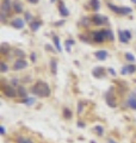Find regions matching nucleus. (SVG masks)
Returning a JSON list of instances; mask_svg holds the SVG:
<instances>
[{
    "label": "nucleus",
    "instance_id": "2eb2a0df",
    "mask_svg": "<svg viewBox=\"0 0 136 143\" xmlns=\"http://www.w3.org/2000/svg\"><path fill=\"white\" fill-rule=\"evenodd\" d=\"M13 9H14V11H16V13H22V12H23V5H22V3H19V1H14Z\"/></svg>",
    "mask_w": 136,
    "mask_h": 143
},
{
    "label": "nucleus",
    "instance_id": "ea45409f",
    "mask_svg": "<svg viewBox=\"0 0 136 143\" xmlns=\"http://www.w3.org/2000/svg\"><path fill=\"white\" fill-rule=\"evenodd\" d=\"M78 112H79V113H81V112H82V103H81V101L79 103V109H78Z\"/></svg>",
    "mask_w": 136,
    "mask_h": 143
},
{
    "label": "nucleus",
    "instance_id": "f3484780",
    "mask_svg": "<svg viewBox=\"0 0 136 143\" xmlns=\"http://www.w3.org/2000/svg\"><path fill=\"white\" fill-rule=\"evenodd\" d=\"M50 69H51V73H53V74H56V73H57V61L54 60V58L50 61Z\"/></svg>",
    "mask_w": 136,
    "mask_h": 143
},
{
    "label": "nucleus",
    "instance_id": "7ed1b4c3",
    "mask_svg": "<svg viewBox=\"0 0 136 143\" xmlns=\"http://www.w3.org/2000/svg\"><path fill=\"white\" fill-rule=\"evenodd\" d=\"M3 92H4V94L6 95V97H9V98H14V97L18 94V92L10 85L3 86Z\"/></svg>",
    "mask_w": 136,
    "mask_h": 143
},
{
    "label": "nucleus",
    "instance_id": "f8f14e48",
    "mask_svg": "<svg viewBox=\"0 0 136 143\" xmlns=\"http://www.w3.org/2000/svg\"><path fill=\"white\" fill-rule=\"evenodd\" d=\"M59 12L62 17H68L69 16V11L67 10V7L64 6V4L62 1H59Z\"/></svg>",
    "mask_w": 136,
    "mask_h": 143
},
{
    "label": "nucleus",
    "instance_id": "37998d69",
    "mask_svg": "<svg viewBox=\"0 0 136 143\" xmlns=\"http://www.w3.org/2000/svg\"><path fill=\"white\" fill-rule=\"evenodd\" d=\"M0 132H1V135H5V128H4V126H1V128H0Z\"/></svg>",
    "mask_w": 136,
    "mask_h": 143
},
{
    "label": "nucleus",
    "instance_id": "e433bc0d",
    "mask_svg": "<svg viewBox=\"0 0 136 143\" xmlns=\"http://www.w3.org/2000/svg\"><path fill=\"white\" fill-rule=\"evenodd\" d=\"M64 24V20H59V22L55 23V26H61V25H63Z\"/></svg>",
    "mask_w": 136,
    "mask_h": 143
},
{
    "label": "nucleus",
    "instance_id": "4c0bfd02",
    "mask_svg": "<svg viewBox=\"0 0 136 143\" xmlns=\"http://www.w3.org/2000/svg\"><path fill=\"white\" fill-rule=\"evenodd\" d=\"M124 33H125V36H127L129 40L131 38V33H130V31H128V30H124Z\"/></svg>",
    "mask_w": 136,
    "mask_h": 143
},
{
    "label": "nucleus",
    "instance_id": "a19ab883",
    "mask_svg": "<svg viewBox=\"0 0 136 143\" xmlns=\"http://www.w3.org/2000/svg\"><path fill=\"white\" fill-rule=\"evenodd\" d=\"M109 72H110V74H111V75H116V72H115L113 68H109Z\"/></svg>",
    "mask_w": 136,
    "mask_h": 143
},
{
    "label": "nucleus",
    "instance_id": "a211bd4d",
    "mask_svg": "<svg viewBox=\"0 0 136 143\" xmlns=\"http://www.w3.org/2000/svg\"><path fill=\"white\" fill-rule=\"evenodd\" d=\"M29 25H30V29L32 31H37L41 27V22H31Z\"/></svg>",
    "mask_w": 136,
    "mask_h": 143
},
{
    "label": "nucleus",
    "instance_id": "423d86ee",
    "mask_svg": "<svg viewBox=\"0 0 136 143\" xmlns=\"http://www.w3.org/2000/svg\"><path fill=\"white\" fill-rule=\"evenodd\" d=\"M92 37H93V41H94L95 43H101V42H104V40H105V35L103 31L92 32Z\"/></svg>",
    "mask_w": 136,
    "mask_h": 143
},
{
    "label": "nucleus",
    "instance_id": "bb28decb",
    "mask_svg": "<svg viewBox=\"0 0 136 143\" xmlns=\"http://www.w3.org/2000/svg\"><path fill=\"white\" fill-rule=\"evenodd\" d=\"M18 143H33L30 138H26V137H19L18 141H17Z\"/></svg>",
    "mask_w": 136,
    "mask_h": 143
},
{
    "label": "nucleus",
    "instance_id": "72a5a7b5",
    "mask_svg": "<svg viewBox=\"0 0 136 143\" xmlns=\"http://www.w3.org/2000/svg\"><path fill=\"white\" fill-rule=\"evenodd\" d=\"M25 20H27V22H31V20H32L31 13H29V12H26V13H25Z\"/></svg>",
    "mask_w": 136,
    "mask_h": 143
},
{
    "label": "nucleus",
    "instance_id": "412c9836",
    "mask_svg": "<svg viewBox=\"0 0 136 143\" xmlns=\"http://www.w3.org/2000/svg\"><path fill=\"white\" fill-rule=\"evenodd\" d=\"M17 92H18L19 97H22V98H25V97H26V89L24 88L23 86H19L18 89H17Z\"/></svg>",
    "mask_w": 136,
    "mask_h": 143
},
{
    "label": "nucleus",
    "instance_id": "58836bf2",
    "mask_svg": "<svg viewBox=\"0 0 136 143\" xmlns=\"http://www.w3.org/2000/svg\"><path fill=\"white\" fill-rule=\"evenodd\" d=\"M30 57H31V61H32V62H35V61H36V54H35V53H32Z\"/></svg>",
    "mask_w": 136,
    "mask_h": 143
},
{
    "label": "nucleus",
    "instance_id": "6ab92c4d",
    "mask_svg": "<svg viewBox=\"0 0 136 143\" xmlns=\"http://www.w3.org/2000/svg\"><path fill=\"white\" fill-rule=\"evenodd\" d=\"M103 32H104V35H105V38H108L109 41L115 40V36H113V33H112L111 30H103Z\"/></svg>",
    "mask_w": 136,
    "mask_h": 143
},
{
    "label": "nucleus",
    "instance_id": "f704fd0d",
    "mask_svg": "<svg viewBox=\"0 0 136 143\" xmlns=\"http://www.w3.org/2000/svg\"><path fill=\"white\" fill-rule=\"evenodd\" d=\"M45 50H49V51H51V53H54V51H55V50L53 49V47H51V45H49V44L45 45Z\"/></svg>",
    "mask_w": 136,
    "mask_h": 143
},
{
    "label": "nucleus",
    "instance_id": "a18cd8bd",
    "mask_svg": "<svg viewBox=\"0 0 136 143\" xmlns=\"http://www.w3.org/2000/svg\"><path fill=\"white\" fill-rule=\"evenodd\" d=\"M109 143H116V142H113L112 139H110V141H109Z\"/></svg>",
    "mask_w": 136,
    "mask_h": 143
},
{
    "label": "nucleus",
    "instance_id": "9d476101",
    "mask_svg": "<svg viewBox=\"0 0 136 143\" xmlns=\"http://www.w3.org/2000/svg\"><path fill=\"white\" fill-rule=\"evenodd\" d=\"M11 25L14 27V29H18V30H20V29H23L24 27V20L23 19H20V18H14L13 20L11 22Z\"/></svg>",
    "mask_w": 136,
    "mask_h": 143
},
{
    "label": "nucleus",
    "instance_id": "de8ad7c7",
    "mask_svg": "<svg viewBox=\"0 0 136 143\" xmlns=\"http://www.w3.org/2000/svg\"><path fill=\"white\" fill-rule=\"evenodd\" d=\"M54 1H55V0H51V3H54Z\"/></svg>",
    "mask_w": 136,
    "mask_h": 143
},
{
    "label": "nucleus",
    "instance_id": "6e6552de",
    "mask_svg": "<svg viewBox=\"0 0 136 143\" xmlns=\"http://www.w3.org/2000/svg\"><path fill=\"white\" fill-rule=\"evenodd\" d=\"M105 100H106V103H108L109 106H111V107L116 106V101H115V98L112 97V92L111 91H108L105 93Z\"/></svg>",
    "mask_w": 136,
    "mask_h": 143
},
{
    "label": "nucleus",
    "instance_id": "ddd939ff",
    "mask_svg": "<svg viewBox=\"0 0 136 143\" xmlns=\"http://www.w3.org/2000/svg\"><path fill=\"white\" fill-rule=\"evenodd\" d=\"M108 55H109V54H108L106 50H98V51L94 53V56L98 58V60H100V61H104L105 58L108 57Z\"/></svg>",
    "mask_w": 136,
    "mask_h": 143
},
{
    "label": "nucleus",
    "instance_id": "dca6fc26",
    "mask_svg": "<svg viewBox=\"0 0 136 143\" xmlns=\"http://www.w3.org/2000/svg\"><path fill=\"white\" fill-rule=\"evenodd\" d=\"M118 37H119V41H121L122 43H128V42H129V38L125 36L124 31H122V30L118 31Z\"/></svg>",
    "mask_w": 136,
    "mask_h": 143
},
{
    "label": "nucleus",
    "instance_id": "7c9ffc66",
    "mask_svg": "<svg viewBox=\"0 0 136 143\" xmlns=\"http://www.w3.org/2000/svg\"><path fill=\"white\" fill-rule=\"evenodd\" d=\"M128 72H129V73H134V72H136L135 64H128Z\"/></svg>",
    "mask_w": 136,
    "mask_h": 143
},
{
    "label": "nucleus",
    "instance_id": "cd10ccee",
    "mask_svg": "<svg viewBox=\"0 0 136 143\" xmlns=\"http://www.w3.org/2000/svg\"><path fill=\"white\" fill-rule=\"evenodd\" d=\"M24 104H26V105H32V104L35 103V99L33 98H26V99H24V100H22Z\"/></svg>",
    "mask_w": 136,
    "mask_h": 143
},
{
    "label": "nucleus",
    "instance_id": "2f4dec72",
    "mask_svg": "<svg viewBox=\"0 0 136 143\" xmlns=\"http://www.w3.org/2000/svg\"><path fill=\"white\" fill-rule=\"evenodd\" d=\"M94 131H97V134L98 135H103V132H104V130H103V126H95L94 128Z\"/></svg>",
    "mask_w": 136,
    "mask_h": 143
},
{
    "label": "nucleus",
    "instance_id": "b1692460",
    "mask_svg": "<svg viewBox=\"0 0 136 143\" xmlns=\"http://www.w3.org/2000/svg\"><path fill=\"white\" fill-rule=\"evenodd\" d=\"M7 70H9V66L5 62H0V72L1 73H6Z\"/></svg>",
    "mask_w": 136,
    "mask_h": 143
},
{
    "label": "nucleus",
    "instance_id": "5701e85b",
    "mask_svg": "<svg viewBox=\"0 0 136 143\" xmlns=\"http://www.w3.org/2000/svg\"><path fill=\"white\" fill-rule=\"evenodd\" d=\"M0 51H1V54H7V51H10V47L9 44H6V43H3L1 44V48H0Z\"/></svg>",
    "mask_w": 136,
    "mask_h": 143
},
{
    "label": "nucleus",
    "instance_id": "4be33fe9",
    "mask_svg": "<svg viewBox=\"0 0 136 143\" xmlns=\"http://www.w3.org/2000/svg\"><path fill=\"white\" fill-rule=\"evenodd\" d=\"M75 42L73 40H66V42H64V47H66V50H67L68 53L71 51V48H72V45L74 44Z\"/></svg>",
    "mask_w": 136,
    "mask_h": 143
},
{
    "label": "nucleus",
    "instance_id": "aec40b11",
    "mask_svg": "<svg viewBox=\"0 0 136 143\" xmlns=\"http://www.w3.org/2000/svg\"><path fill=\"white\" fill-rule=\"evenodd\" d=\"M53 40H54V44H55V47H56L57 51H59V53H61V51H62V48H61V45H60L59 37H57V36H54V37H53Z\"/></svg>",
    "mask_w": 136,
    "mask_h": 143
},
{
    "label": "nucleus",
    "instance_id": "49530a36",
    "mask_svg": "<svg viewBox=\"0 0 136 143\" xmlns=\"http://www.w3.org/2000/svg\"><path fill=\"white\" fill-rule=\"evenodd\" d=\"M131 1H132V3H135V4H136V0H131Z\"/></svg>",
    "mask_w": 136,
    "mask_h": 143
},
{
    "label": "nucleus",
    "instance_id": "c756f323",
    "mask_svg": "<svg viewBox=\"0 0 136 143\" xmlns=\"http://www.w3.org/2000/svg\"><path fill=\"white\" fill-rule=\"evenodd\" d=\"M63 115H64L66 118H68V119H71V118H72V112H71V110H68V109H64Z\"/></svg>",
    "mask_w": 136,
    "mask_h": 143
},
{
    "label": "nucleus",
    "instance_id": "1a4fd4ad",
    "mask_svg": "<svg viewBox=\"0 0 136 143\" xmlns=\"http://www.w3.org/2000/svg\"><path fill=\"white\" fill-rule=\"evenodd\" d=\"M127 105L130 109H132V110H136V94L132 92L131 94H130V97L128 98L127 100Z\"/></svg>",
    "mask_w": 136,
    "mask_h": 143
},
{
    "label": "nucleus",
    "instance_id": "473e14b6",
    "mask_svg": "<svg viewBox=\"0 0 136 143\" xmlns=\"http://www.w3.org/2000/svg\"><path fill=\"white\" fill-rule=\"evenodd\" d=\"M121 74L122 75H125V74H129V72H128V66H124V67L121 69Z\"/></svg>",
    "mask_w": 136,
    "mask_h": 143
},
{
    "label": "nucleus",
    "instance_id": "f257e3e1",
    "mask_svg": "<svg viewBox=\"0 0 136 143\" xmlns=\"http://www.w3.org/2000/svg\"><path fill=\"white\" fill-rule=\"evenodd\" d=\"M31 92L33 94H36L38 97H42V98H45V97H49L50 95V88L48 84H45L43 81H38L35 86H32Z\"/></svg>",
    "mask_w": 136,
    "mask_h": 143
},
{
    "label": "nucleus",
    "instance_id": "20e7f679",
    "mask_svg": "<svg viewBox=\"0 0 136 143\" xmlns=\"http://www.w3.org/2000/svg\"><path fill=\"white\" fill-rule=\"evenodd\" d=\"M91 19H92V23L94 25H103V24H105L108 22V18L101 16V14H93V17Z\"/></svg>",
    "mask_w": 136,
    "mask_h": 143
},
{
    "label": "nucleus",
    "instance_id": "f03ea898",
    "mask_svg": "<svg viewBox=\"0 0 136 143\" xmlns=\"http://www.w3.org/2000/svg\"><path fill=\"white\" fill-rule=\"evenodd\" d=\"M108 6H109L110 10H112L113 12H116L117 14H122V16H124V14H130L131 13V9L130 7H118V6H115L113 4H108Z\"/></svg>",
    "mask_w": 136,
    "mask_h": 143
},
{
    "label": "nucleus",
    "instance_id": "c85d7f7f",
    "mask_svg": "<svg viewBox=\"0 0 136 143\" xmlns=\"http://www.w3.org/2000/svg\"><path fill=\"white\" fill-rule=\"evenodd\" d=\"M16 55H17V56H18V57H20L23 60V58L25 57V54H24V51H23V50H19V49H16Z\"/></svg>",
    "mask_w": 136,
    "mask_h": 143
},
{
    "label": "nucleus",
    "instance_id": "c03bdc74",
    "mask_svg": "<svg viewBox=\"0 0 136 143\" xmlns=\"http://www.w3.org/2000/svg\"><path fill=\"white\" fill-rule=\"evenodd\" d=\"M29 3H31V4H37L38 3V0H27Z\"/></svg>",
    "mask_w": 136,
    "mask_h": 143
},
{
    "label": "nucleus",
    "instance_id": "79ce46f5",
    "mask_svg": "<svg viewBox=\"0 0 136 143\" xmlns=\"http://www.w3.org/2000/svg\"><path fill=\"white\" fill-rule=\"evenodd\" d=\"M12 84H13V85H18V79H12Z\"/></svg>",
    "mask_w": 136,
    "mask_h": 143
},
{
    "label": "nucleus",
    "instance_id": "c9c22d12",
    "mask_svg": "<svg viewBox=\"0 0 136 143\" xmlns=\"http://www.w3.org/2000/svg\"><path fill=\"white\" fill-rule=\"evenodd\" d=\"M80 40L84 41V42H86V43H90V40H88L87 37H84L82 35H80Z\"/></svg>",
    "mask_w": 136,
    "mask_h": 143
},
{
    "label": "nucleus",
    "instance_id": "a878e982",
    "mask_svg": "<svg viewBox=\"0 0 136 143\" xmlns=\"http://www.w3.org/2000/svg\"><path fill=\"white\" fill-rule=\"evenodd\" d=\"M125 58H127L129 62H135V56L130 53H125Z\"/></svg>",
    "mask_w": 136,
    "mask_h": 143
},
{
    "label": "nucleus",
    "instance_id": "393cba45",
    "mask_svg": "<svg viewBox=\"0 0 136 143\" xmlns=\"http://www.w3.org/2000/svg\"><path fill=\"white\" fill-rule=\"evenodd\" d=\"M91 22H92V19H90V18H86V17H84L81 19V24L84 25V26H88Z\"/></svg>",
    "mask_w": 136,
    "mask_h": 143
},
{
    "label": "nucleus",
    "instance_id": "4468645a",
    "mask_svg": "<svg viewBox=\"0 0 136 143\" xmlns=\"http://www.w3.org/2000/svg\"><path fill=\"white\" fill-rule=\"evenodd\" d=\"M90 5H91V7L94 10L95 12H97V11H99V9H100V1H99V0H90Z\"/></svg>",
    "mask_w": 136,
    "mask_h": 143
},
{
    "label": "nucleus",
    "instance_id": "9b49d317",
    "mask_svg": "<svg viewBox=\"0 0 136 143\" xmlns=\"http://www.w3.org/2000/svg\"><path fill=\"white\" fill-rule=\"evenodd\" d=\"M92 74H93V76L100 79V78H103V76L105 75V69L103 67H95L94 69L92 70Z\"/></svg>",
    "mask_w": 136,
    "mask_h": 143
},
{
    "label": "nucleus",
    "instance_id": "0eeeda50",
    "mask_svg": "<svg viewBox=\"0 0 136 143\" xmlns=\"http://www.w3.org/2000/svg\"><path fill=\"white\" fill-rule=\"evenodd\" d=\"M27 67V62L25 60H22V58H18L13 64V69L14 70H20V69H24V68Z\"/></svg>",
    "mask_w": 136,
    "mask_h": 143
},
{
    "label": "nucleus",
    "instance_id": "39448f33",
    "mask_svg": "<svg viewBox=\"0 0 136 143\" xmlns=\"http://www.w3.org/2000/svg\"><path fill=\"white\" fill-rule=\"evenodd\" d=\"M12 3H11V0H3V3H1V11H3V13H5L7 16V13H10V11L12 9Z\"/></svg>",
    "mask_w": 136,
    "mask_h": 143
}]
</instances>
